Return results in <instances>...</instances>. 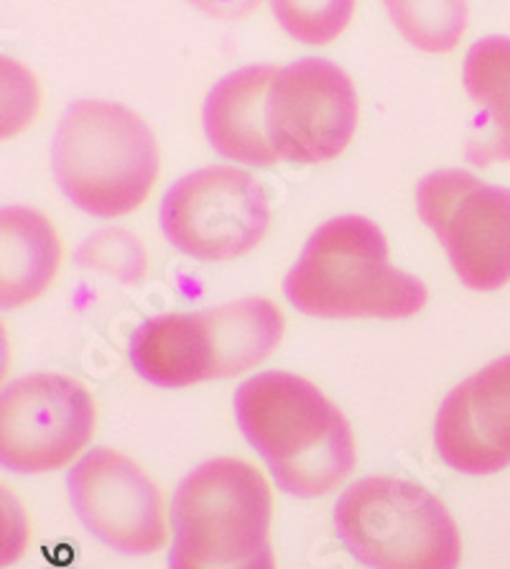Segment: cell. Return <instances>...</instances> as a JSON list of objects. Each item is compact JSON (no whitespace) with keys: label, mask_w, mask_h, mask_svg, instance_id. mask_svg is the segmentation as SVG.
Listing matches in <instances>:
<instances>
[{"label":"cell","mask_w":510,"mask_h":569,"mask_svg":"<svg viewBox=\"0 0 510 569\" xmlns=\"http://www.w3.org/2000/svg\"><path fill=\"white\" fill-rule=\"evenodd\" d=\"M236 421L279 490L319 498L356 470V435L337 403L307 378L266 370L238 386Z\"/></svg>","instance_id":"cell-1"},{"label":"cell","mask_w":510,"mask_h":569,"mask_svg":"<svg viewBox=\"0 0 510 569\" xmlns=\"http://www.w3.org/2000/svg\"><path fill=\"white\" fill-rule=\"evenodd\" d=\"M283 295L319 319H409L429 299L421 279L391 263L383 230L362 214L332 218L311 232Z\"/></svg>","instance_id":"cell-2"},{"label":"cell","mask_w":510,"mask_h":569,"mask_svg":"<svg viewBox=\"0 0 510 569\" xmlns=\"http://www.w3.org/2000/svg\"><path fill=\"white\" fill-rule=\"evenodd\" d=\"M51 174L82 212L123 218L149 200L159 179V146L131 108L80 100L67 108L51 138Z\"/></svg>","instance_id":"cell-3"},{"label":"cell","mask_w":510,"mask_h":569,"mask_svg":"<svg viewBox=\"0 0 510 569\" xmlns=\"http://www.w3.org/2000/svg\"><path fill=\"white\" fill-rule=\"evenodd\" d=\"M287 319L271 299L246 297L187 315H159L138 327L128 358L143 381L189 388L256 368L279 348Z\"/></svg>","instance_id":"cell-4"},{"label":"cell","mask_w":510,"mask_h":569,"mask_svg":"<svg viewBox=\"0 0 510 569\" xmlns=\"http://www.w3.org/2000/svg\"><path fill=\"white\" fill-rule=\"evenodd\" d=\"M334 531L368 569H457L462 537L447 506L419 482L370 476L342 490Z\"/></svg>","instance_id":"cell-5"},{"label":"cell","mask_w":510,"mask_h":569,"mask_svg":"<svg viewBox=\"0 0 510 569\" xmlns=\"http://www.w3.org/2000/svg\"><path fill=\"white\" fill-rule=\"evenodd\" d=\"M273 493L263 472L238 457H214L171 496L169 555L200 565H238L271 551Z\"/></svg>","instance_id":"cell-6"},{"label":"cell","mask_w":510,"mask_h":569,"mask_svg":"<svg viewBox=\"0 0 510 569\" xmlns=\"http://www.w3.org/2000/svg\"><path fill=\"white\" fill-rule=\"evenodd\" d=\"M161 230L194 261H236L261 243L271 204L261 182L236 167H207L181 177L161 200Z\"/></svg>","instance_id":"cell-7"},{"label":"cell","mask_w":510,"mask_h":569,"mask_svg":"<svg viewBox=\"0 0 510 569\" xmlns=\"http://www.w3.org/2000/svg\"><path fill=\"white\" fill-rule=\"evenodd\" d=\"M417 210L452 271L472 291L510 281V189L480 182L462 169L431 171L417 187Z\"/></svg>","instance_id":"cell-8"},{"label":"cell","mask_w":510,"mask_h":569,"mask_svg":"<svg viewBox=\"0 0 510 569\" xmlns=\"http://www.w3.org/2000/svg\"><path fill=\"white\" fill-rule=\"evenodd\" d=\"M94 425V399L77 378L23 376L0 393V462L19 476L62 470L88 450Z\"/></svg>","instance_id":"cell-9"},{"label":"cell","mask_w":510,"mask_h":569,"mask_svg":"<svg viewBox=\"0 0 510 569\" xmlns=\"http://www.w3.org/2000/svg\"><path fill=\"white\" fill-rule=\"evenodd\" d=\"M358 92L344 69L307 57L276 69L266 94V131L279 161L324 163L348 149L358 128Z\"/></svg>","instance_id":"cell-10"},{"label":"cell","mask_w":510,"mask_h":569,"mask_svg":"<svg viewBox=\"0 0 510 569\" xmlns=\"http://www.w3.org/2000/svg\"><path fill=\"white\" fill-rule=\"evenodd\" d=\"M67 496L84 531L123 557H149L169 539L167 508L141 465L92 447L67 472Z\"/></svg>","instance_id":"cell-11"},{"label":"cell","mask_w":510,"mask_h":569,"mask_svg":"<svg viewBox=\"0 0 510 569\" xmlns=\"http://www.w3.org/2000/svg\"><path fill=\"white\" fill-rule=\"evenodd\" d=\"M434 450L462 476H492L510 465V356L444 396L434 419Z\"/></svg>","instance_id":"cell-12"},{"label":"cell","mask_w":510,"mask_h":569,"mask_svg":"<svg viewBox=\"0 0 510 569\" xmlns=\"http://www.w3.org/2000/svg\"><path fill=\"white\" fill-rule=\"evenodd\" d=\"M273 74L276 69L268 64L243 67L207 92L204 133L222 159L248 167H273L279 161L266 131V94Z\"/></svg>","instance_id":"cell-13"},{"label":"cell","mask_w":510,"mask_h":569,"mask_svg":"<svg viewBox=\"0 0 510 569\" xmlns=\"http://www.w3.org/2000/svg\"><path fill=\"white\" fill-rule=\"evenodd\" d=\"M62 246L44 214L23 204L0 212V305L19 309L39 299L57 279Z\"/></svg>","instance_id":"cell-14"},{"label":"cell","mask_w":510,"mask_h":569,"mask_svg":"<svg viewBox=\"0 0 510 569\" xmlns=\"http://www.w3.org/2000/svg\"><path fill=\"white\" fill-rule=\"evenodd\" d=\"M462 82L488 126V133L470 138L467 159L478 167L510 161V37L474 41L464 57Z\"/></svg>","instance_id":"cell-15"},{"label":"cell","mask_w":510,"mask_h":569,"mask_svg":"<svg viewBox=\"0 0 510 569\" xmlns=\"http://www.w3.org/2000/svg\"><path fill=\"white\" fill-rule=\"evenodd\" d=\"M401 37L427 54H447L467 31V0H383Z\"/></svg>","instance_id":"cell-16"},{"label":"cell","mask_w":510,"mask_h":569,"mask_svg":"<svg viewBox=\"0 0 510 569\" xmlns=\"http://www.w3.org/2000/svg\"><path fill=\"white\" fill-rule=\"evenodd\" d=\"M271 11L291 39L324 47L348 29L356 0H271Z\"/></svg>","instance_id":"cell-17"},{"label":"cell","mask_w":510,"mask_h":569,"mask_svg":"<svg viewBox=\"0 0 510 569\" xmlns=\"http://www.w3.org/2000/svg\"><path fill=\"white\" fill-rule=\"evenodd\" d=\"M77 263L123 283H141L149 271L143 243L123 228H106L90 236L77 248Z\"/></svg>","instance_id":"cell-18"},{"label":"cell","mask_w":510,"mask_h":569,"mask_svg":"<svg viewBox=\"0 0 510 569\" xmlns=\"http://www.w3.org/2000/svg\"><path fill=\"white\" fill-rule=\"evenodd\" d=\"M202 13L218 21H240L261 6V0H189Z\"/></svg>","instance_id":"cell-19"},{"label":"cell","mask_w":510,"mask_h":569,"mask_svg":"<svg viewBox=\"0 0 510 569\" xmlns=\"http://www.w3.org/2000/svg\"><path fill=\"white\" fill-rule=\"evenodd\" d=\"M167 567L169 569H276V555L271 549V551H263V555L246 559V562H238V565H200V562H189V559L169 555Z\"/></svg>","instance_id":"cell-20"}]
</instances>
